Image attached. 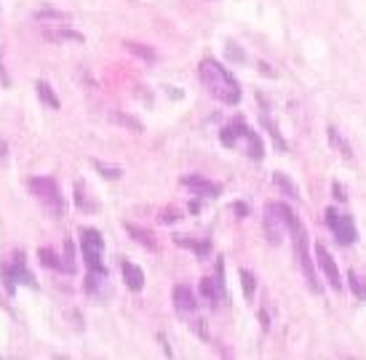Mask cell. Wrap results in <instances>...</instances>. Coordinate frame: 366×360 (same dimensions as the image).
Instances as JSON below:
<instances>
[{
  "label": "cell",
  "instance_id": "1",
  "mask_svg": "<svg viewBox=\"0 0 366 360\" xmlns=\"http://www.w3.org/2000/svg\"><path fill=\"white\" fill-rule=\"evenodd\" d=\"M198 81L206 88V93L212 99H217L219 104H224V107H238L241 104V96H244L241 83H238V78L219 59L204 56L198 62Z\"/></svg>",
  "mask_w": 366,
  "mask_h": 360
},
{
  "label": "cell",
  "instance_id": "2",
  "mask_svg": "<svg viewBox=\"0 0 366 360\" xmlns=\"http://www.w3.org/2000/svg\"><path fill=\"white\" fill-rule=\"evenodd\" d=\"M292 248H295V259L300 269H302V278H305L307 288L313 291V294H324V283H321V269L315 264V254L310 251V237H307V230L305 225L295 227L292 232Z\"/></svg>",
  "mask_w": 366,
  "mask_h": 360
},
{
  "label": "cell",
  "instance_id": "3",
  "mask_svg": "<svg viewBox=\"0 0 366 360\" xmlns=\"http://www.w3.org/2000/svg\"><path fill=\"white\" fill-rule=\"evenodd\" d=\"M27 192L32 195V200H38L54 219H61L64 211H67V203H64V195H61V187L59 182L49 174H38V176H30L27 182Z\"/></svg>",
  "mask_w": 366,
  "mask_h": 360
},
{
  "label": "cell",
  "instance_id": "4",
  "mask_svg": "<svg viewBox=\"0 0 366 360\" xmlns=\"http://www.w3.org/2000/svg\"><path fill=\"white\" fill-rule=\"evenodd\" d=\"M19 283L35 286V278H32V272L27 269V254L21 248H14V251H9L6 257L0 259V286H3V291L9 297H14Z\"/></svg>",
  "mask_w": 366,
  "mask_h": 360
},
{
  "label": "cell",
  "instance_id": "5",
  "mask_svg": "<svg viewBox=\"0 0 366 360\" xmlns=\"http://www.w3.org/2000/svg\"><path fill=\"white\" fill-rule=\"evenodd\" d=\"M78 248H81V257L86 269H99V272H110L104 267V237L97 227L81 225L78 227Z\"/></svg>",
  "mask_w": 366,
  "mask_h": 360
},
{
  "label": "cell",
  "instance_id": "6",
  "mask_svg": "<svg viewBox=\"0 0 366 360\" xmlns=\"http://www.w3.org/2000/svg\"><path fill=\"white\" fill-rule=\"evenodd\" d=\"M324 222L340 246H353V243H358V227L350 214L340 211L337 206H326Z\"/></svg>",
  "mask_w": 366,
  "mask_h": 360
},
{
  "label": "cell",
  "instance_id": "7",
  "mask_svg": "<svg viewBox=\"0 0 366 360\" xmlns=\"http://www.w3.org/2000/svg\"><path fill=\"white\" fill-rule=\"evenodd\" d=\"M313 254H315V264L321 269L324 280L329 283V288L332 291H342L345 288V278H342V272L337 267V259L332 257V251L324 243H313Z\"/></svg>",
  "mask_w": 366,
  "mask_h": 360
},
{
  "label": "cell",
  "instance_id": "8",
  "mask_svg": "<svg viewBox=\"0 0 366 360\" xmlns=\"http://www.w3.org/2000/svg\"><path fill=\"white\" fill-rule=\"evenodd\" d=\"M172 304H174V312H177L179 318L190 320V315H195V312H198L201 297H198V291H193V286H190V283H174Z\"/></svg>",
  "mask_w": 366,
  "mask_h": 360
},
{
  "label": "cell",
  "instance_id": "9",
  "mask_svg": "<svg viewBox=\"0 0 366 360\" xmlns=\"http://www.w3.org/2000/svg\"><path fill=\"white\" fill-rule=\"evenodd\" d=\"M262 230H264V237H267V243L270 246H281L284 243V237L289 235V230H286V222L281 211L275 208V200L270 203H264V211H262Z\"/></svg>",
  "mask_w": 366,
  "mask_h": 360
},
{
  "label": "cell",
  "instance_id": "10",
  "mask_svg": "<svg viewBox=\"0 0 366 360\" xmlns=\"http://www.w3.org/2000/svg\"><path fill=\"white\" fill-rule=\"evenodd\" d=\"M179 187H184L195 197H212L214 200V197L222 195V185H217V182H212V179H206L201 174H184L179 179Z\"/></svg>",
  "mask_w": 366,
  "mask_h": 360
},
{
  "label": "cell",
  "instance_id": "11",
  "mask_svg": "<svg viewBox=\"0 0 366 360\" xmlns=\"http://www.w3.org/2000/svg\"><path fill=\"white\" fill-rule=\"evenodd\" d=\"M246 131H249V123H246L244 115H233V118L219 128V144L227 147V150H235L238 142L244 139Z\"/></svg>",
  "mask_w": 366,
  "mask_h": 360
},
{
  "label": "cell",
  "instance_id": "12",
  "mask_svg": "<svg viewBox=\"0 0 366 360\" xmlns=\"http://www.w3.org/2000/svg\"><path fill=\"white\" fill-rule=\"evenodd\" d=\"M172 243L174 246H179L184 248V251H193L195 259H209L212 257V251H214V243H212V237H193V235H172Z\"/></svg>",
  "mask_w": 366,
  "mask_h": 360
},
{
  "label": "cell",
  "instance_id": "13",
  "mask_svg": "<svg viewBox=\"0 0 366 360\" xmlns=\"http://www.w3.org/2000/svg\"><path fill=\"white\" fill-rule=\"evenodd\" d=\"M257 99H259V123H262V128L267 131V136L273 139L275 150L278 153H289V144H286V139L281 136V128H278V123L273 120V115H270V107H267V102L262 99V93H257Z\"/></svg>",
  "mask_w": 366,
  "mask_h": 360
},
{
  "label": "cell",
  "instance_id": "14",
  "mask_svg": "<svg viewBox=\"0 0 366 360\" xmlns=\"http://www.w3.org/2000/svg\"><path fill=\"white\" fill-rule=\"evenodd\" d=\"M121 227L126 230V235L132 237V240L137 243V246L147 248L150 254H155V251H158V237H155V232L150 230V227L134 225V222H126V219L121 222Z\"/></svg>",
  "mask_w": 366,
  "mask_h": 360
},
{
  "label": "cell",
  "instance_id": "15",
  "mask_svg": "<svg viewBox=\"0 0 366 360\" xmlns=\"http://www.w3.org/2000/svg\"><path fill=\"white\" fill-rule=\"evenodd\" d=\"M118 267H121V278H123V283H126V288L129 291H134V294H139L144 288V269L139 267V264H134L132 259H126V257H121V262H118Z\"/></svg>",
  "mask_w": 366,
  "mask_h": 360
},
{
  "label": "cell",
  "instance_id": "16",
  "mask_svg": "<svg viewBox=\"0 0 366 360\" xmlns=\"http://www.w3.org/2000/svg\"><path fill=\"white\" fill-rule=\"evenodd\" d=\"M41 38L49 43H86V35L72 30L70 24H59V27H41Z\"/></svg>",
  "mask_w": 366,
  "mask_h": 360
},
{
  "label": "cell",
  "instance_id": "17",
  "mask_svg": "<svg viewBox=\"0 0 366 360\" xmlns=\"http://www.w3.org/2000/svg\"><path fill=\"white\" fill-rule=\"evenodd\" d=\"M224 288L217 283V278L214 275H206V278L198 280V297H201V302H204L206 307L217 309L219 307V299H222Z\"/></svg>",
  "mask_w": 366,
  "mask_h": 360
},
{
  "label": "cell",
  "instance_id": "18",
  "mask_svg": "<svg viewBox=\"0 0 366 360\" xmlns=\"http://www.w3.org/2000/svg\"><path fill=\"white\" fill-rule=\"evenodd\" d=\"M32 21L38 27H59V24H72V14L59 9H38L32 11Z\"/></svg>",
  "mask_w": 366,
  "mask_h": 360
},
{
  "label": "cell",
  "instance_id": "19",
  "mask_svg": "<svg viewBox=\"0 0 366 360\" xmlns=\"http://www.w3.org/2000/svg\"><path fill=\"white\" fill-rule=\"evenodd\" d=\"M72 203L83 214H97V208H99L97 200L92 197V190H89V185L83 179H75V185H72Z\"/></svg>",
  "mask_w": 366,
  "mask_h": 360
},
{
  "label": "cell",
  "instance_id": "20",
  "mask_svg": "<svg viewBox=\"0 0 366 360\" xmlns=\"http://www.w3.org/2000/svg\"><path fill=\"white\" fill-rule=\"evenodd\" d=\"M78 272V251H75V240L64 237L61 240V269L59 275H75Z\"/></svg>",
  "mask_w": 366,
  "mask_h": 360
},
{
  "label": "cell",
  "instance_id": "21",
  "mask_svg": "<svg viewBox=\"0 0 366 360\" xmlns=\"http://www.w3.org/2000/svg\"><path fill=\"white\" fill-rule=\"evenodd\" d=\"M35 96L41 99V104H46L51 113H59L61 110V99L56 96V91H54V86L49 81H35Z\"/></svg>",
  "mask_w": 366,
  "mask_h": 360
},
{
  "label": "cell",
  "instance_id": "22",
  "mask_svg": "<svg viewBox=\"0 0 366 360\" xmlns=\"http://www.w3.org/2000/svg\"><path fill=\"white\" fill-rule=\"evenodd\" d=\"M126 51L132 53L134 59H139L144 64H155L158 62V51H155L153 46H147V43H139V41H123L121 43Z\"/></svg>",
  "mask_w": 366,
  "mask_h": 360
},
{
  "label": "cell",
  "instance_id": "23",
  "mask_svg": "<svg viewBox=\"0 0 366 360\" xmlns=\"http://www.w3.org/2000/svg\"><path fill=\"white\" fill-rule=\"evenodd\" d=\"M326 142H329V147H332L342 160H353V147H350V142L337 131L335 125H329V128H326Z\"/></svg>",
  "mask_w": 366,
  "mask_h": 360
},
{
  "label": "cell",
  "instance_id": "24",
  "mask_svg": "<svg viewBox=\"0 0 366 360\" xmlns=\"http://www.w3.org/2000/svg\"><path fill=\"white\" fill-rule=\"evenodd\" d=\"M244 153H246V158H249V160H262V158H264L262 136L257 134L252 125H249V131L244 134Z\"/></svg>",
  "mask_w": 366,
  "mask_h": 360
},
{
  "label": "cell",
  "instance_id": "25",
  "mask_svg": "<svg viewBox=\"0 0 366 360\" xmlns=\"http://www.w3.org/2000/svg\"><path fill=\"white\" fill-rule=\"evenodd\" d=\"M273 185H275V190H278L281 195L289 197V200H302L297 182L289 174H284V171H275V174H273Z\"/></svg>",
  "mask_w": 366,
  "mask_h": 360
},
{
  "label": "cell",
  "instance_id": "26",
  "mask_svg": "<svg viewBox=\"0 0 366 360\" xmlns=\"http://www.w3.org/2000/svg\"><path fill=\"white\" fill-rule=\"evenodd\" d=\"M35 259H38V264L43 269H51V272H59L61 269V254H56L51 246H38Z\"/></svg>",
  "mask_w": 366,
  "mask_h": 360
},
{
  "label": "cell",
  "instance_id": "27",
  "mask_svg": "<svg viewBox=\"0 0 366 360\" xmlns=\"http://www.w3.org/2000/svg\"><path fill=\"white\" fill-rule=\"evenodd\" d=\"M345 286L350 288V294H353L358 302H366V275L364 272H358V269H347Z\"/></svg>",
  "mask_w": 366,
  "mask_h": 360
},
{
  "label": "cell",
  "instance_id": "28",
  "mask_svg": "<svg viewBox=\"0 0 366 360\" xmlns=\"http://www.w3.org/2000/svg\"><path fill=\"white\" fill-rule=\"evenodd\" d=\"M92 165L94 171L102 176V179H107V182H118L123 176V168L115 163H107V160H99V158H92Z\"/></svg>",
  "mask_w": 366,
  "mask_h": 360
},
{
  "label": "cell",
  "instance_id": "29",
  "mask_svg": "<svg viewBox=\"0 0 366 360\" xmlns=\"http://www.w3.org/2000/svg\"><path fill=\"white\" fill-rule=\"evenodd\" d=\"M238 278H241V291H244V299L246 302H254V294H257V275L252 269L241 267L238 269Z\"/></svg>",
  "mask_w": 366,
  "mask_h": 360
},
{
  "label": "cell",
  "instance_id": "30",
  "mask_svg": "<svg viewBox=\"0 0 366 360\" xmlns=\"http://www.w3.org/2000/svg\"><path fill=\"white\" fill-rule=\"evenodd\" d=\"M155 219H158V225H177L179 219H182V208L179 206H161L158 208V214H155Z\"/></svg>",
  "mask_w": 366,
  "mask_h": 360
},
{
  "label": "cell",
  "instance_id": "31",
  "mask_svg": "<svg viewBox=\"0 0 366 360\" xmlns=\"http://www.w3.org/2000/svg\"><path fill=\"white\" fill-rule=\"evenodd\" d=\"M112 120L118 125H123V128H129L132 134H142L144 131V125H142V120H137L134 115H129V113H115L112 115Z\"/></svg>",
  "mask_w": 366,
  "mask_h": 360
},
{
  "label": "cell",
  "instance_id": "32",
  "mask_svg": "<svg viewBox=\"0 0 366 360\" xmlns=\"http://www.w3.org/2000/svg\"><path fill=\"white\" fill-rule=\"evenodd\" d=\"M224 56H227V62H233V64H244L246 62V51L233 41L224 43Z\"/></svg>",
  "mask_w": 366,
  "mask_h": 360
},
{
  "label": "cell",
  "instance_id": "33",
  "mask_svg": "<svg viewBox=\"0 0 366 360\" xmlns=\"http://www.w3.org/2000/svg\"><path fill=\"white\" fill-rule=\"evenodd\" d=\"M332 195H335L337 203H347V197H350L347 195V187L342 182H337V179L332 182Z\"/></svg>",
  "mask_w": 366,
  "mask_h": 360
},
{
  "label": "cell",
  "instance_id": "34",
  "mask_svg": "<svg viewBox=\"0 0 366 360\" xmlns=\"http://www.w3.org/2000/svg\"><path fill=\"white\" fill-rule=\"evenodd\" d=\"M190 329H193L195 336H201L204 341H209V331H206V320L204 318H195L193 323H190Z\"/></svg>",
  "mask_w": 366,
  "mask_h": 360
},
{
  "label": "cell",
  "instance_id": "35",
  "mask_svg": "<svg viewBox=\"0 0 366 360\" xmlns=\"http://www.w3.org/2000/svg\"><path fill=\"white\" fill-rule=\"evenodd\" d=\"M230 211L235 214V219H246V216H249V203H244V200H233V203H230Z\"/></svg>",
  "mask_w": 366,
  "mask_h": 360
},
{
  "label": "cell",
  "instance_id": "36",
  "mask_svg": "<svg viewBox=\"0 0 366 360\" xmlns=\"http://www.w3.org/2000/svg\"><path fill=\"white\" fill-rule=\"evenodd\" d=\"M257 72H259V75H267V78H278V72H275L267 62H257Z\"/></svg>",
  "mask_w": 366,
  "mask_h": 360
},
{
  "label": "cell",
  "instance_id": "37",
  "mask_svg": "<svg viewBox=\"0 0 366 360\" xmlns=\"http://www.w3.org/2000/svg\"><path fill=\"white\" fill-rule=\"evenodd\" d=\"M0 86H3V88H11V75L6 72V67H3V59H0Z\"/></svg>",
  "mask_w": 366,
  "mask_h": 360
},
{
  "label": "cell",
  "instance_id": "38",
  "mask_svg": "<svg viewBox=\"0 0 366 360\" xmlns=\"http://www.w3.org/2000/svg\"><path fill=\"white\" fill-rule=\"evenodd\" d=\"M187 211H190V214H198V211H201V197L193 195V200L187 203Z\"/></svg>",
  "mask_w": 366,
  "mask_h": 360
},
{
  "label": "cell",
  "instance_id": "39",
  "mask_svg": "<svg viewBox=\"0 0 366 360\" xmlns=\"http://www.w3.org/2000/svg\"><path fill=\"white\" fill-rule=\"evenodd\" d=\"M259 326H262V331L270 329V315H267L264 309H259Z\"/></svg>",
  "mask_w": 366,
  "mask_h": 360
},
{
  "label": "cell",
  "instance_id": "40",
  "mask_svg": "<svg viewBox=\"0 0 366 360\" xmlns=\"http://www.w3.org/2000/svg\"><path fill=\"white\" fill-rule=\"evenodd\" d=\"M6 150H9V147H6V142H0V160L6 158Z\"/></svg>",
  "mask_w": 366,
  "mask_h": 360
}]
</instances>
